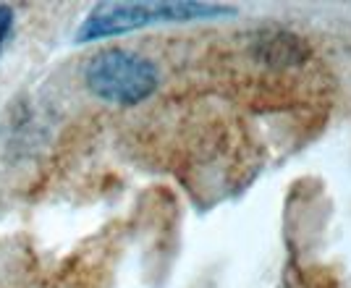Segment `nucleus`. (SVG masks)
I'll return each instance as SVG.
<instances>
[{
  "mask_svg": "<svg viewBox=\"0 0 351 288\" xmlns=\"http://www.w3.org/2000/svg\"><path fill=\"white\" fill-rule=\"evenodd\" d=\"M234 14L236 8L215 3H100L82 21L76 32V43H95L103 37H116L162 21L220 19Z\"/></svg>",
  "mask_w": 351,
  "mask_h": 288,
  "instance_id": "f257e3e1",
  "label": "nucleus"
},
{
  "mask_svg": "<svg viewBox=\"0 0 351 288\" xmlns=\"http://www.w3.org/2000/svg\"><path fill=\"white\" fill-rule=\"evenodd\" d=\"M84 82L89 92L100 100L116 105H139L158 89L160 73L149 58L123 47H110L89 60L84 69Z\"/></svg>",
  "mask_w": 351,
  "mask_h": 288,
  "instance_id": "f03ea898",
  "label": "nucleus"
},
{
  "mask_svg": "<svg viewBox=\"0 0 351 288\" xmlns=\"http://www.w3.org/2000/svg\"><path fill=\"white\" fill-rule=\"evenodd\" d=\"M260 56L273 66H291V63H302L307 58V45L296 34L276 32V34H267L260 43Z\"/></svg>",
  "mask_w": 351,
  "mask_h": 288,
  "instance_id": "7ed1b4c3",
  "label": "nucleus"
},
{
  "mask_svg": "<svg viewBox=\"0 0 351 288\" xmlns=\"http://www.w3.org/2000/svg\"><path fill=\"white\" fill-rule=\"evenodd\" d=\"M11 29H14V8L0 5V50H3L5 40L11 37Z\"/></svg>",
  "mask_w": 351,
  "mask_h": 288,
  "instance_id": "20e7f679",
  "label": "nucleus"
}]
</instances>
